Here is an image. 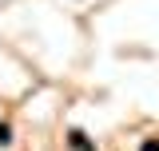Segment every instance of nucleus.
<instances>
[{
  "instance_id": "2",
  "label": "nucleus",
  "mask_w": 159,
  "mask_h": 151,
  "mask_svg": "<svg viewBox=\"0 0 159 151\" xmlns=\"http://www.w3.org/2000/svg\"><path fill=\"white\" fill-rule=\"evenodd\" d=\"M16 143V131H12V123L8 119H0V147H12Z\"/></svg>"
},
{
  "instance_id": "3",
  "label": "nucleus",
  "mask_w": 159,
  "mask_h": 151,
  "mask_svg": "<svg viewBox=\"0 0 159 151\" xmlns=\"http://www.w3.org/2000/svg\"><path fill=\"white\" fill-rule=\"evenodd\" d=\"M139 151H159V135H147V139H139Z\"/></svg>"
},
{
  "instance_id": "1",
  "label": "nucleus",
  "mask_w": 159,
  "mask_h": 151,
  "mask_svg": "<svg viewBox=\"0 0 159 151\" xmlns=\"http://www.w3.org/2000/svg\"><path fill=\"white\" fill-rule=\"evenodd\" d=\"M64 143H68V151H99V143H96L88 131H84V127H68Z\"/></svg>"
}]
</instances>
